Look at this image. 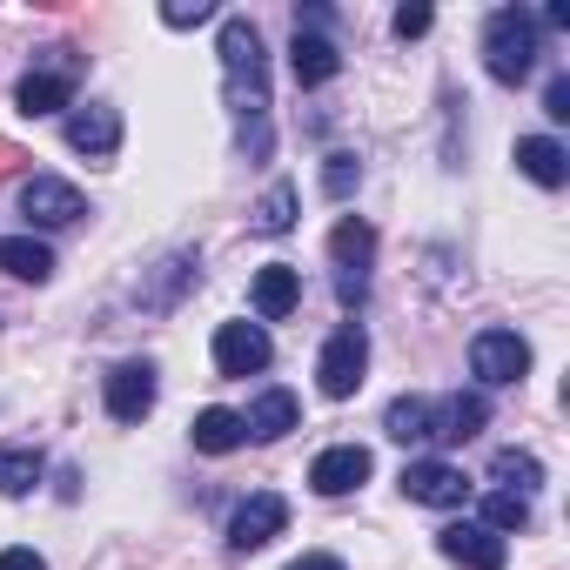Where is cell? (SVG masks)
<instances>
[{
  "mask_svg": "<svg viewBox=\"0 0 570 570\" xmlns=\"http://www.w3.org/2000/svg\"><path fill=\"white\" fill-rule=\"evenodd\" d=\"M330 255H336L343 268H370V255H376V228L356 222V215H343L336 235H330Z\"/></svg>",
  "mask_w": 570,
  "mask_h": 570,
  "instance_id": "cell-22",
  "label": "cell"
},
{
  "mask_svg": "<svg viewBox=\"0 0 570 570\" xmlns=\"http://www.w3.org/2000/svg\"><path fill=\"white\" fill-rule=\"evenodd\" d=\"M383 430H390L396 443H430V396H396V403L383 410Z\"/></svg>",
  "mask_w": 570,
  "mask_h": 570,
  "instance_id": "cell-23",
  "label": "cell"
},
{
  "mask_svg": "<svg viewBox=\"0 0 570 570\" xmlns=\"http://www.w3.org/2000/svg\"><path fill=\"white\" fill-rule=\"evenodd\" d=\"M21 215H28V228H68V222L88 215V202H81L75 181H61V175H35V181L21 188Z\"/></svg>",
  "mask_w": 570,
  "mask_h": 570,
  "instance_id": "cell-6",
  "label": "cell"
},
{
  "mask_svg": "<svg viewBox=\"0 0 570 570\" xmlns=\"http://www.w3.org/2000/svg\"><path fill=\"white\" fill-rule=\"evenodd\" d=\"M289 570H350V563H343V557H330V550H309V557H296Z\"/></svg>",
  "mask_w": 570,
  "mask_h": 570,
  "instance_id": "cell-34",
  "label": "cell"
},
{
  "mask_svg": "<svg viewBox=\"0 0 570 570\" xmlns=\"http://www.w3.org/2000/svg\"><path fill=\"white\" fill-rule=\"evenodd\" d=\"M296 228V181H268V195L255 202V235H289Z\"/></svg>",
  "mask_w": 570,
  "mask_h": 570,
  "instance_id": "cell-21",
  "label": "cell"
},
{
  "mask_svg": "<svg viewBox=\"0 0 570 570\" xmlns=\"http://www.w3.org/2000/svg\"><path fill=\"white\" fill-rule=\"evenodd\" d=\"M222 95H228V115H235V141L248 161H268L275 148V128H268V55H262V35L248 14H228L222 21Z\"/></svg>",
  "mask_w": 570,
  "mask_h": 570,
  "instance_id": "cell-1",
  "label": "cell"
},
{
  "mask_svg": "<svg viewBox=\"0 0 570 570\" xmlns=\"http://www.w3.org/2000/svg\"><path fill=\"white\" fill-rule=\"evenodd\" d=\"M530 523V497H517V490H490L483 497V530H523Z\"/></svg>",
  "mask_w": 570,
  "mask_h": 570,
  "instance_id": "cell-26",
  "label": "cell"
},
{
  "mask_svg": "<svg viewBox=\"0 0 570 570\" xmlns=\"http://www.w3.org/2000/svg\"><path fill=\"white\" fill-rule=\"evenodd\" d=\"M483 68H490V81H503V88L530 81V68H537V21H530L523 8H497V14L483 21Z\"/></svg>",
  "mask_w": 570,
  "mask_h": 570,
  "instance_id": "cell-2",
  "label": "cell"
},
{
  "mask_svg": "<svg viewBox=\"0 0 570 570\" xmlns=\"http://www.w3.org/2000/svg\"><path fill=\"white\" fill-rule=\"evenodd\" d=\"M436 550H443L450 563H463V570H503V563H510L503 537L483 530V523H450V530L436 537Z\"/></svg>",
  "mask_w": 570,
  "mask_h": 570,
  "instance_id": "cell-13",
  "label": "cell"
},
{
  "mask_svg": "<svg viewBox=\"0 0 570 570\" xmlns=\"http://www.w3.org/2000/svg\"><path fill=\"white\" fill-rule=\"evenodd\" d=\"M41 450H0V497H28L41 483Z\"/></svg>",
  "mask_w": 570,
  "mask_h": 570,
  "instance_id": "cell-24",
  "label": "cell"
},
{
  "mask_svg": "<svg viewBox=\"0 0 570 570\" xmlns=\"http://www.w3.org/2000/svg\"><path fill=\"white\" fill-rule=\"evenodd\" d=\"M490 423V403L470 390H456V396H430V443H470L476 430Z\"/></svg>",
  "mask_w": 570,
  "mask_h": 570,
  "instance_id": "cell-12",
  "label": "cell"
},
{
  "mask_svg": "<svg viewBox=\"0 0 570 570\" xmlns=\"http://www.w3.org/2000/svg\"><path fill=\"white\" fill-rule=\"evenodd\" d=\"M336 296H343V309H356V303L370 296V275H363V268H343V275H336Z\"/></svg>",
  "mask_w": 570,
  "mask_h": 570,
  "instance_id": "cell-31",
  "label": "cell"
},
{
  "mask_svg": "<svg viewBox=\"0 0 570 570\" xmlns=\"http://www.w3.org/2000/svg\"><path fill=\"white\" fill-rule=\"evenodd\" d=\"M14 108H21V115H61V108H75V61L21 75V88H14Z\"/></svg>",
  "mask_w": 570,
  "mask_h": 570,
  "instance_id": "cell-14",
  "label": "cell"
},
{
  "mask_svg": "<svg viewBox=\"0 0 570 570\" xmlns=\"http://www.w3.org/2000/svg\"><path fill=\"white\" fill-rule=\"evenodd\" d=\"M61 135H68V148H75V155H95V161H108V155L121 148V108H108V101L68 108Z\"/></svg>",
  "mask_w": 570,
  "mask_h": 570,
  "instance_id": "cell-8",
  "label": "cell"
},
{
  "mask_svg": "<svg viewBox=\"0 0 570 570\" xmlns=\"http://www.w3.org/2000/svg\"><path fill=\"white\" fill-rule=\"evenodd\" d=\"M181 282H195V255H168L161 262V282H155V289H141V309H168Z\"/></svg>",
  "mask_w": 570,
  "mask_h": 570,
  "instance_id": "cell-27",
  "label": "cell"
},
{
  "mask_svg": "<svg viewBox=\"0 0 570 570\" xmlns=\"http://www.w3.org/2000/svg\"><path fill=\"white\" fill-rule=\"evenodd\" d=\"M517 168H523L537 188H563V181H570V155H563V141H550V135H523V141H517Z\"/></svg>",
  "mask_w": 570,
  "mask_h": 570,
  "instance_id": "cell-17",
  "label": "cell"
},
{
  "mask_svg": "<svg viewBox=\"0 0 570 570\" xmlns=\"http://www.w3.org/2000/svg\"><path fill=\"white\" fill-rule=\"evenodd\" d=\"M363 370H370V336H363V323H350V330H336V336L323 343L316 383H323V396H330V403H343V396H356V390H363Z\"/></svg>",
  "mask_w": 570,
  "mask_h": 570,
  "instance_id": "cell-3",
  "label": "cell"
},
{
  "mask_svg": "<svg viewBox=\"0 0 570 570\" xmlns=\"http://www.w3.org/2000/svg\"><path fill=\"white\" fill-rule=\"evenodd\" d=\"M0 570H48L41 550H0Z\"/></svg>",
  "mask_w": 570,
  "mask_h": 570,
  "instance_id": "cell-33",
  "label": "cell"
},
{
  "mask_svg": "<svg viewBox=\"0 0 570 570\" xmlns=\"http://www.w3.org/2000/svg\"><path fill=\"white\" fill-rule=\"evenodd\" d=\"M543 115H550V121H570V75H550V88H543Z\"/></svg>",
  "mask_w": 570,
  "mask_h": 570,
  "instance_id": "cell-30",
  "label": "cell"
},
{
  "mask_svg": "<svg viewBox=\"0 0 570 570\" xmlns=\"http://www.w3.org/2000/svg\"><path fill=\"white\" fill-rule=\"evenodd\" d=\"M248 436H242V416L235 410H202L195 416V450H208V456H228V450H242Z\"/></svg>",
  "mask_w": 570,
  "mask_h": 570,
  "instance_id": "cell-20",
  "label": "cell"
},
{
  "mask_svg": "<svg viewBox=\"0 0 570 570\" xmlns=\"http://www.w3.org/2000/svg\"><path fill=\"white\" fill-rule=\"evenodd\" d=\"M268 356H275V343L262 323H222L215 330V370L222 376H255V370H268Z\"/></svg>",
  "mask_w": 570,
  "mask_h": 570,
  "instance_id": "cell-9",
  "label": "cell"
},
{
  "mask_svg": "<svg viewBox=\"0 0 570 570\" xmlns=\"http://www.w3.org/2000/svg\"><path fill=\"white\" fill-rule=\"evenodd\" d=\"M248 303H255V316L262 323H282L296 303H303V268H289V262H268V268H255V289H248Z\"/></svg>",
  "mask_w": 570,
  "mask_h": 570,
  "instance_id": "cell-15",
  "label": "cell"
},
{
  "mask_svg": "<svg viewBox=\"0 0 570 570\" xmlns=\"http://www.w3.org/2000/svg\"><path fill=\"white\" fill-rule=\"evenodd\" d=\"M490 476H497V483H510L517 497H530V490L543 483V463H537L530 450H497V463H490Z\"/></svg>",
  "mask_w": 570,
  "mask_h": 570,
  "instance_id": "cell-25",
  "label": "cell"
},
{
  "mask_svg": "<svg viewBox=\"0 0 570 570\" xmlns=\"http://www.w3.org/2000/svg\"><path fill=\"white\" fill-rule=\"evenodd\" d=\"M470 376H476L483 390L523 383V376H530V343H523L517 330H483V336L470 343Z\"/></svg>",
  "mask_w": 570,
  "mask_h": 570,
  "instance_id": "cell-4",
  "label": "cell"
},
{
  "mask_svg": "<svg viewBox=\"0 0 570 570\" xmlns=\"http://www.w3.org/2000/svg\"><path fill=\"white\" fill-rule=\"evenodd\" d=\"M289 68H296V81H303V88H323V81H336V75H343V55H336V41H330V35H296Z\"/></svg>",
  "mask_w": 570,
  "mask_h": 570,
  "instance_id": "cell-18",
  "label": "cell"
},
{
  "mask_svg": "<svg viewBox=\"0 0 570 570\" xmlns=\"http://www.w3.org/2000/svg\"><path fill=\"white\" fill-rule=\"evenodd\" d=\"M161 21L168 28H202V21H215V0H168Z\"/></svg>",
  "mask_w": 570,
  "mask_h": 570,
  "instance_id": "cell-29",
  "label": "cell"
},
{
  "mask_svg": "<svg viewBox=\"0 0 570 570\" xmlns=\"http://www.w3.org/2000/svg\"><path fill=\"white\" fill-rule=\"evenodd\" d=\"M403 497L430 503V510H456V503H470V476L443 456H416V463H403Z\"/></svg>",
  "mask_w": 570,
  "mask_h": 570,
  "instance_id": "cell-5",
  "label": "cell"
},
{
  "mask_svg": "<svg viewBox=\"0 0 570 570\" xmlns=\"http://www.w3.org/2000/svg\"><path fill=\"white\" fill-rule=\"evenodd\" d=\"M356 181H363V161H356V155H330V161H323V188H330L336 202H350Z\"/></svg>",
  "mask_w": 570,
  "mask_h": 570,
  "instance_id": "cell-28",
  "label": "cell"
},
{
  "mask_svg": "<svg viewBox=\"0 0 570 570\" xmlns=\"http://www.w3.org/2000/svg\"><path fill=\"white\" fill-rule=\"evenodd\" d=\"M430 21H436L430 8H396V35H403V41H416V35H430Z\"/></svg>",
  "mask_w": 570,
  "mask_h": 570,
  "instance_id": "cell-32",
  "label": "cell"
},
{
  "mask_svg": "<svg viewBox=\"0 0 570 570\" xmlns=\"http://www.w3.org/2000/svg\"><path fill=\"white\" fill-rule=\"evenodd\" d=\"M101 396H108L115 423H141L155 410V363H115L108 383H101Z\"/></svg>",
  "mask_w": 570,
  "mask_h": 570,
  "instance_id": "cell-11",
  "label": "cell"
},
{
  "mask_svg": "<svg viewBox=\"0 0 570 570\" xmlns=\"http://www.w3.org/2000/svg\"><path fill=\"white\" fill-rule=\"evenodd\" d=\"M0 268L14 282H48L55 275V248L35 242V235H0Z\"/></svg>",
  "mask_w": 570,
  "mask_h": 570,
  "instance_id": "cell-19",
  "label": "cell"
},
{
  "mask_svg": "<svg viewBox=\"0 0 570 570\" xmlns=\"http://www.w3.org/2000/svg\"><path fill=\"white\" fill-rule=\"evenodd\" d=\"M289 430H296V396L289 390H262L248 403V416H242V436L248 443H275V436H289Z\"/></svg>",
  "mask_w": 570,
  "mask_h": 570,
  "instance_id": "cell-16",
  "label": "cell"
},
{
  "mask_svg": "<svg viewBox=\"0 0 570 570\" xmlns=\"http://www.w3.org/2000/svg\"><path fill=\"white\" fill-rule=\"evenodd\" d=\"M14 161H28V155H21V148H14V141H0V175H8V168H14Z\"/></svg>",
  "mask_w": 570,
  "mask_h": 570,
  "instance_id": "cell-35",
  "label": "cell"
},
{
  "mask_svg": "<svg viewBox=\"0 0 570 570\" xmlns=\"http://www.w3.org/2000/svg\"><path fill=\"white\" fill-rule=\"evenodd\" d=\"M370 470H376V456H370L363 443H336V450H323V456L309 463V490H316V497H350V490L370 483Z\"/></svg>",
  "mask_w": 570,
  "mask_h": 570,
  "instance_id": "cell-10",
  "label": "cell"
},
{
  "mask_svg": "<svg viewBox=\"0 0 570 570\" xmlns=\"http://www.w3.org/2000/svg\"><path fill=\"white\" fill-rule=\"evenodd\" d=\"M282 523H289V503H282L275 490H255L228 517V550H262L268 537H282Z\"/></svg>",
  "mask_w": 570,
  "mask_h": 570,
  "instance_id": "cell-7",
  "label": "cell"
}]
</instances>
